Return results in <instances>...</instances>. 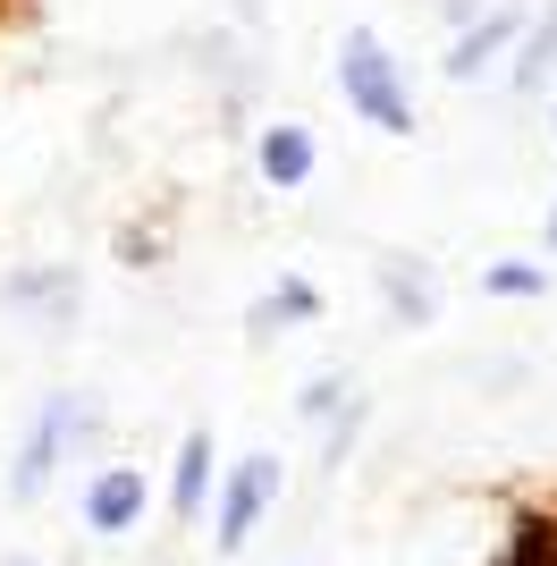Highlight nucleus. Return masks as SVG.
<instances>
[{"label": "nucleus", "instance_id": "11", "mask_svg": "<svg viewBox=\"0 0 557 566\" xmlns=\"http://www.w3.org/2000/svg\"><path fill=\"white\" fill-rule=\"evenodd\" d=\"M296 313H322V296L304 280H278V296H271V322H296Z\"/></svg>", "mask_w": 557, "mask_h": 566}, {"label": "nucleus", "instance_id": "8", "mask_svg": "<svg viewBox=\"0 0 557 566\" xmlns=\"http://www.w3.org/2000/svg\"><path fill=\"white\" fill-rule=\"evenodd\" d=\"M203 482H211V440L195 431L186 457H178V507H203Z\"/></svg>", "mask_w": 557, "mask_h": 566}, {"label": "nucleus", "instance_id": "10", "mask_svg": "<svg viewBox=\"0 0 557 566\" xmlns=\"http://www.w3.org/2000/svg\"><path fill=\"white\" fill-rule=\"evenodd\" d=\"M533 287H540L533 262H490V296H533Z\"/></svg>", "mask_w": 557, "mask_h": 566}, {"label": "nucleus", "instance_id": "5", "mask_svg": "<svg viewBox=\"0 0 557 566\" xmlns=\"http://www.w3.org/2000/svg\"><path fill=\"white\" fill-rule=\"evenodd\" d=\"M515 34H524V25H515V9H490V18H473V34L448 51V76H482V69H490V51H507Z\"/></svg>", "mask_w": 557, "mask_h": 566}, {"label": "nucleus", "instance_id": "9", "mask_svg": "<svg viewBox=\"0 0 557 566\" xmlns=\"http://www.w3.org/2000/svg\"><path fill=\"white\" fill-rule=\"evenodd\" d=\"M549 60H557V9H549V18H540L533 51H524V60H515V94H533V85H540V69H549Z\"/></svg>", "mask_w": 557, "mask_h": 566}, {"label": "nucleus", "instance_id": "2", "mask_svg": "<svg viewBox=\"0 0 557 566\" xmlns=\"http://www.w3.org/2000/svg\"><path fill=\"white\" fill-rule=\"evenodd\" d=\"M271 491H278V465H271V457H245V465L229 473V499H220V549H245V533L262 524Z\"/></svg>", "mask_w": 557, "mask_h": 566}, {"label": "nucleus", "instance_id": "3", "mask_svg": "<svg viewBox=\"0 0 557 566\" xmlns=\"http://www.w3.org/2000/svg\"><path fill=\"white\" fill-rule=\"evenodd\" d=\"M69 423H76V406H43V415H34V431H25V449H18V473H9L18 499H34L51 482V465H60V449H69Z\"/></svg>", "mask_w": 557, "mask_h": 566}, {"label": "nucleus", "instance_id": "12", "mask_svg": "<svg viewBox=\"0 0 557 566\" xmlns=\"http://www.w3.org/2000/svg\"><path fill=\"white\" fill-rule=\"evenodd\" d=\"M549 245H557V212H549Z\"/></svg>", "mask_w": 557, "mask_h": 566}, {"label": "nucleus", "instance_id": "4", "mask_svg": "<svg viewBox=\"0 0 557 566\" xmlns=\"http://www.w3.org/2000/svg\"><path fill=\"white\" fill-rule=\"evenodd\" d=\"M136 507H144V482H136L127 465L93 473V491H85V524H93V533H127V524H136Z\"/></svg>", "mask_w": 557, "mask_h": 566}, {"label": "nucleus", "instance_id": "7", "mask_svg": "<svg viewBox=\"0 0 557 566\" xmlns=\"http://www.w3.org/2000/svg\"><path fill=\"white\" fill-rule=\"evenodd\" d=\"M9 296H18V313L43 305L51 322H69V313H76V280H69V271H43V280L25 271V280H9Z\"/></svg>", "mask_w": 557, "mask_h": 566}, {"label": "nucleus", "instance_id": "1", "mask_svg": "<svg viewBox=\"0 0 557 566\" xmlns=\"http://www.w3.org/2000/svg\"><path fill=\"white\" fill-rule=\"evenodd\" d=\"M338 76H347V102L364 118H380V127H414V111H406V85H397V69H389V51L371 43V34H347V60H338Z\"/></svg>", "mask_w": 557, "mask_h": 566}, {"label": "nucleus", "instance_id": "6", "mask_svg": "<svg viewBox=\"0 0 557 566\" xmlns=\"http://www.w3.org/2000/svg\"><path fill=\"white\" fill-rule=\"evenodd\" d=\"M262 178H271V187H304V178H313V136H304V127H271V136H262Z\"/></svg>", "mask_w": 557, "mask_h": 566}]
</instances>
